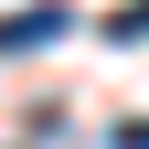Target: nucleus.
Wrapping results in <instances>:
<instances>
[{
	"instance_id": "obj_2",
	"label": "nucleus",
	"mask_w": 149,
	"mask_h": 149,
	"mask_svg": "<svg viewBox=\"0 0 149 149\" xmlns=\"http://www.w3.org/2000/svg\"><path fill=\"white\" fill-rule=\"evenodd\" d=\"M107 32H117V43H149V0H128V11H117Z\"/></svg>"
},
{
	"instance_id": "obj_3",
	"label": "nucleus",
	"mask_w": 149,
	"mask_h": 149,
	"mask_svg": "<svg viewBox=\"0 0 149 149\" xmlns=\"http://www.w3.org/2000/svg\"><path fill=\"white\" fill-rule=\"evenodd\" d=\"M117 149H149V117H128V128H117Z\"/></svg>"
},
{
	"instance_id": "obj_1",
	"label": "nucleus",
	"mask_w": 149,
	"mask_h": 149,
	"mask_svg": "<svg viewBox=\"0 0 149 149\" xmlns=\"http://www.w3.org/2000/svg\"><path fill=\"white\" fill-rule=\"evenodd\" d=\"M64 22H74L64 0H22V11L0 22V53H43V43H53V32H64Z\"/></svg>"
}]
</instances>
